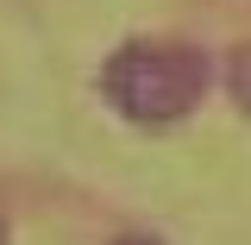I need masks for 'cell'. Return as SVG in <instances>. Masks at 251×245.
Listing matches in <instances>:
<instances>
[{
    "label": "cell",
    "mask_w": 251,
    "mask_h": 245,
    "mask_svg": "<svg viewBox=\"0 0 251 245\" xmlns=\"http://www.w3.org/2000/svg\"><path fill=\"white\" fill-rule=\"evenodd\" d=\"M214 63L188 38H126L100 63V101L132 126H176L201 107Z\"/></svg>",
    "instance_id": "cell-1"
},
{
    "label": "cell",
    "mask_w": 251,
    "mask_h": 245,
    "mask_svg": "<svg viewBox=\"0 0 251 245\" xmlns=\"http://www.w3.org/2000/svg\"><path fill=\"white\" fill-rule=\"evenodd\" d=\"M226 94H232V107L251 120V44H239L226 57Z\"/></svg>",
    "instance_id": "cell-2"
},
{
    "label": "cell",
    "mask_w": 251,
    "mask_h": 245,
    "mask_svg": "<svg viewBox=\"0 0 251 245\" xmlns=\"http://www.w3.org/2000/svg\"><path fill=\"white\" fill-rule=\"evenodd\" d=\"M113 245H163V239H151V233H120Z\"/></svg>",
    "instance_id": "cell-3"
},
{
    "label": "cell",
    "mask_w": 251,
    "mask_h": 245,
    "mask_svg": "<svg viewBox=\"0 0 251 245\" xmlns=\"http://www.w3.org/2000/svg\"><path fill=\"white\" fill-rule=\"evenodd\" d=\"M0 245H13V239H6V220H0Z\"/></svg>",
    "instance_id": "cell-4"
}]
</instances>
